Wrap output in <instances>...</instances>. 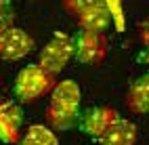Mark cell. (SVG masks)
Listing matches in <instances>:
<instances>
[{
    "mask_svg": "<svg viewBox=\"0 0 149 145\" xmlns=\"http://www.w3.org/2000/svg\"><path fill=\"white\" fill-rule=\"evenodd\" d=\"M78 25L80 30H91V32H105L111 25V15H109L105 0H97L95 4H91L88 8H84L82 13H78Z\"/></svg>",
    "mask_w": 149,
    "mask_h": 145,
    "instance_id": "52a82bcc",
    "label": "cell"
},
{
    "mask_svg": "<svg viewBox=\"0 0 149 145\" xmlns=\"http://www.w3.org/2000/svg\"><path fill=\"white\" fill-rule=\"evenodd\" d=\"M74 59V36H67L63 32L53 34V38L48 40L38 57V65L42 67L46 74L57 76L61 74L67 63Z\"/></svg>",
    "mask_w": 149,
    "mask_h": 145,
    "instance_id": "7a4b0ae2",
    "label": "cell"
},
{
    "mask_svg": "<svg viewBox=\"0 0 149 145\" xmlns=\"http://www.w3.org/2000/svg\"><path fill=\"white\" fill-rule=\"evenodd\" d=\"M107 55V40L105 34L80 30L74 36V59L82 65L101 63Z\"/></svg>",
    "mask_w": 149,
    "mask_h": 145,
    "instance_id": "3957f363",
    "label": "cell"
},
{
    "mask_svg": "<svg viewBox=\"0 0 149 145\" xmlns=\"http://www.w3.org/2000/svg\"><path fill=\"white\" fill-rule=\"evenodd\" d=\"M51 95V105H59V107H67V109H80V101H82V91L78 86L76 80H61L55 82Z\"/></svg>",
    "mask_w": 149,
    "mask_h": 145,
    "instance_id": "ba28073f",
    "label": "cell"
},
{
    "mask_svg": "<svg viewBox=\"0 0 149 145\" xmlns=\"http://www.w3.org/2000/svg\"><path fill=\"white\" fill-rule=\"evenodd\" d=\"M134 141H136V126L124 118H118L101 137V143L107 145H134Z\"/></svg>",
    "mask_w": 149,
    "mask_h": 145,
    "instance_id": "30bf717a",
    "label": "cell"
},
{
    "mask_svg": "<svg viewBox=\"0 0 149 145\" xmlns=\"http://www.w3.org/2000/svg\"><path fill=\"white\" fill-rule=\"evenodd\" d=\"M101 145H107V143H101Z\"/></svg>",
    "mask_w": 149,
    "mask_h": 145,
    "instance_id": "ffe728a7",
    "label": "cell"
},
{
    "mask_svg": "<svg viewBox=\"0 0 149 145\" xmlns=\"http://www.w3.org/2000/svg\"><path fill=\"white\" fill-rule=\"evenodd\" d=\"M139 40L143 42V46H149V17L139 25Z\"/></svg>",
    "mask_w": 149,
    "mask_h": 145,
    "instance_id": "2e32d148",
    "label": "cell"
},
{
    "mask_svg": "<svg viewBox=\"0 0 149 145\" xmlns=\"http://www.w3.org/2000/svg\"><path fill=\"white\" fill-rule=\"evenodd\" d=\"M15 21V8L8 0H0V32H6L8 27H13Z\"/></svg>",
    "mask_w": 149,
    "mask_h": 145,
    "instance_id": "5bb4252c",
    "label": "cell"
},
{
    "mask_svg": "<svg viewBox=\"0 0 149 145\" xmlns=\"http://www.w3.org/2000/svg\"><path fill=\"white\" fill-rule=\"evenodd\" d=\"M21 124L23 112L17 103H0V141L6 145H15L21 137Z\"/></svg>",
    "mask_w": 149,
    "mask_h": 145,
    "instance_id": "8992f818",
    "label": "cell"
},
{
    "mask_svg": "<svg viewBox=\"0 0 149 145\" xmlns=\"http://www.w3.org/2000/svg\"><path fill=\"white\" fill-rule=\"evenodd\" d=\"M34 48V38L21 27H8L0 38V57L6 61H17L23 59L32 53Z\"/></svg>",
    "mask_w": 149,
    "mask_h": 145,
    "instance_id": "5b68a950",
    "label": "cell"
},
{
    "mask_svg": "<svg viewBox=\"0 0 149 145\" xmlns=\"http://www.w3.org/2000/svg\"><path fill=\"white\" fill-rule=\"evenodd\" d=\"M2 34H4V32H0V38H2Z\"/></svg>",
    "mask_w": 149,
    "mask_h": 145,
    "instance_id": "d6986e66",
    "label": "cell"
},
{
    "mask_svg": "<svg viewBox=\"0 0 149 145\" xmlns=\"http://www.w3.org/2000/svg\"><path fill=\"white\" fill-rule=\"evenodd\" d=\"M46 120L57 130H72L74 126H78L80 109H67V107H59V105H51V103H48Z\"/></svg>",
    "mask_w": 149,
    "mask_h": 145,
    "instance_id": "8fae6325",
    "label": "cell"
},
{
    "mask_svg": "<svg viewBox=\"0 0 149 145\" xmlns=\"http://www.w3.org/2000/svg\"><path fill=\"white\" fill-rule=\"evenodd\" d=\"M120 118L116 109L105 107V105H95V107H88L84 112H80V120H78V128L84 135L93 139H101L107 132V128Z\"/></svg>",
    "mask_w": 149,
    "mask_h": 145,
    "instance_id": "277c9868",
    "label": "cell"
},
{
    "mask_svg": "<svg viewBox=\"0 0 149 145\" xmlns=\"http://www.w3.org/2000/svg\"><path fill=\"white\" fill-rule=\"evenodd\" d=\"M139 61L141 63H145V65H149V46H145L141 53H139Z\"/></svg>",
    "mask_w": 149,
    "mask_h": 145,
    "instance_id": "e0dca14e",
    "label": "cell"
},
{
    "mask_svg": "<svg viewBox=\"0 0 149 145\" xmlns=\"http://www.w3.org/2000/svg\"><path fill=\"white\" fill-rule=\"evenodd\" d=\"M126 103L134 114H147L149 112V70L141 74L128 89Z\"/></svg>",
    "mask_w": 149,
    "mask_h": 145,
    "instance_id": "9c48e42d",
    "label": "cell"
},
{
    "mask_svg": "<svg viewBox=\"0 0 149 145\" xmlns=\"http://www.w3.org/2000/svg\"><path fill=\"white\" fill-rule=\"evenodd\" d=\"M53 86H55V76L46 74L38 63H34L19 70L13 82V95L21 103H32L48 95L53 91Z\"/></svg>",
    "mask_w": 149,
    "mask_h": 145,
    "instance_id": "6da1fadb",
    "label": "cell"
},
{
    "mask_svg": "<svg viewBox=\"0 0 149 145\" xmlns=\"http://www.w3.org/2000/svg\"><path fill=\"white\" fill-rule=\"evenodd\" d=\"M21 141L27 145H59L57 135L44 124H32L21 137Z\"/></svg>",
    "mask_w": 149,
    "mask_h": 145,
    "instance_id": "7c38bea8",
    "label": "cell"
},
{
    "mask_svg": "<svg viewBox=\"0 0 149 145\" xmlns=\"http://www.w3.org/2000/svg\"><path fill=\"white\" fill-rule=\"evenodd\" d=\"M97 0H63V4H65V8L69 13H74V15H78V13H82L84 8H88L91 4H95Z\"/></svg>",
    "mask_w": 149,
    "mask_h": 145,
    "instance_id": "9a60e30c",
    "label": "cell"
},
{
    "mask_svg": "<svg viewBox=\"0 0 149 145\" xmlns=\"http://www.w3.org/2000/svg\"><path fill=\"white\" fill-rule=\"evenodd\" d=\"M105 6L109 15H111V23H116L118 32H124V8H122V0H105Z\"/></svg>",
    "mask_w": 149,
    "mask_h": 145,
    "instance_id": "4fadbf2b",
    "label": "cell"
},
{
    "mask_svg": "<svg viewBox=\"0 0 149 145\" xmlns=\"http://www.w3.org/2000/svg\"><path fill=\"white\" fill-rule=\"evenodd\" d=\"M17 145H27V143H23V141H19V143H17Z\"/></svg>",
    "mask_w": 149,
    "mask_h": 145,
    "instance_id": "ac0fdd59",
    "label": "cell"
}]
</instances>
